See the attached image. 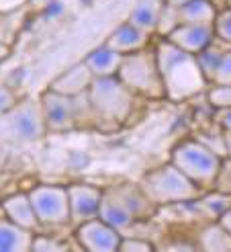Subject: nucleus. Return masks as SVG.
<instances>
[{"mask_svg": "<svg viewBox=\"0 0 231 252\" xmlns=\"http://www.w3.org/2000/svg\"><path fill=\"white\" fill-rule=\"evenodd\" d=\"M10 56V43H4V41H0V64Z\"/></svg>", "mask_w": 231, "mask_h": 252, "instance_id": "nucleus-35", "label": "nucleus"}, {"mask_svg": "<svg viewBox=\"0 0 231 252\" xmlns=\"http://www.w3.org/2000/svg\"><path fill=\"white\" fill-rule=\"evenodd\" d=\"M225 142H227V156L231 158V131H225Z\"/></svg>", "mask_w": 231, "mask_h": 252, "instance_id": "nucleus-37", "label": "nucleus"}, {"mask_svg": "<svg viewBox=\"0 0 231 252\" xmlns=\"http://www.w3.org/2000/svg\"><path fill=\"white\" fill-rule=\"evenodd\" d=\"M117 78L129 88L135 96L145 98H164V82L160 76L158 60L153 49H139V52L123 56Z\"/></svg>", "mask_w": 231, "mask_h": 252, "instance_id": "nucleus-5", "label": "nucleus"}, {"mask_svg": "<svg viewBox=\"0 0 231 252\" xmlns=\"http://www.w3.org/2000/svg\"><path fill=\"white\" fill-rule=\"evenodd\" d=\"M151 248H153V244L144 240V238H137V236L131 238V236H125V234H123L121 244H119V250H123V252H147Z\"/></svg>", "mask_w": 231, "mask_h": 252, "instance_id": "nucleus-27", "label": "nucleus"}, {"mask_svg": "<svg viewBox=\"0 0 231 252\" xmlns=\"http://www.w3.org/2000/svg\"><path fill=\"white\" fill-rule=\"evenodd\" d=\"M47 133H63L76 129V115H74V98L59 94L56 91H47L39 98Z\"/></svg>", "mask_w": 231, "mask_h": 252, "instance_id": "nucleus-8", "label": "nucleus"}, {"mask_svg": "<svg viewBox=\"0 0 231 252\" xmlns=\"http://www.w3.org/2000/svg\"><path fill=\"white\" fill-rule=\"evenodd\" d=\"M68 189V201H70V218L72 223H82L92 218H98L102 191L92 185H70Z\"/></svg>", "mask_w": 231, "mask_h": 252, "instance_id": "nucleus-10", "label": "nucleus"}, {"mask_svg": "<svg viewBox=\"0 0 231 252\" xmlns=\"http://www.w3.org/2000/svg\"><path fill=\"white\" fill-rule=\"evenodd\" d=\"M82 4H92V0H80Z\"/></svg>", "mask_w": 231, "mask_h": 252, "instance_id": "nucleus-39", "label": "nucleus"}, {"mask_svg": "<svg viewBox=\"0 0 231 252\" xmlns=\"http://www.w3.org/2000/svg\"><path fill=\"white\" fill-rule=\"evenodd\" d=\"M225 52H227V49L215 47V41H213L209 47H204L202 52H199V54L195 56V58H197V64H199V68H201V72H202V76L207 78L209 84H211V80H213V76H215L217 68H219L221 58H223Z\"/></svg>", "mask_w": 231, "mask_h": 252, "instance_id": "nucleus-22", "label": "nucleus"}, {"mask_svg": "<svg viewBox=\"0 0 231 252\" xmlns=\"http://www.w3.org/2000/svg\"><path fill=\"white\" fill-rule=\"evenodd\" d=\"M172 164L182 170L199 189L207 191L217 183L223 158L201 140H186L172 150Z\"/></svg>", "mask_w": 231, "mask_h": 252, "instance_id": "nucleus-4", "label": "nucleus"}, {"mask_svg": "<svg viewBox=\"0 0 231 252\" xmlns=\"http://www.w3.org/2000/svg\"><path fill=\"white\" fill-rule=\"evenodd\" d=\"M121 62H123V56L119 52H115V49H111L107 43L92 49V52L84 58V64L88 66V70L92 72L94 78L117 76V72L121 68Z\"/></svg>", "mask_w": 231, "mask_h": 252, "instance_id": "nucleus-16", "label": "nucleus"}, {"mask_svg": "<svg viewBox=\"0 0 231 252\" xmlns=\"http://www.w3.org/2000/svg\"><path fill=\"white\" fill-rule=\"evenodd\" d=\"M162 4H164V0H137L127 21L131 25H135L137 29L149 33V35L156 33Z\"/></svg>", "mask_w": 231, "mask_h": 252, "instance_id": "nucleus-18", "label": "nucleus"}, {"mask_svg": "<svg viewBox=\"0 0 231 252\" xmlns=\"http://www.w3.org/2000/svg\"><path fill=\"white\" fill-rule=\"evenodd\" d=\"M49 2H51V0H29V4H27V6H31L33 10H43Z\"/></svg>", "mask_w": 231, "mask_h": 252, "instance_id": "nucleus-34", "label": "nucleus"}, {"mask_svg": "<svg viewBox=\"0 0 231 252\" xmlns=\"http://www.w3.org/2000/svg\"><path fill=\"white\" fill-rule=\"evenodd\" d=\"M123 234L117 232L100 218H92L88 221L78 223L76 228V240L78 244L90 252H115L119 250Z\"/></svg>", "mask_w": 231, "mask_h": 252, "instance_id": "nucleus-9", "label": "nucleus"}, {"mask_svg": "<svg viewBox=\"0 0 231 252\" xmlns=\"http://www.w3.org/2000/svg\"><path fill=\"white\" fill-rule=\"evenodd\" d=\"M111 191L123 201V203L127 205V209H129L137 220L147 218L149 213H151V207H156V205H153L151 201L144 195V191H141L139 187H135V185H121V187L111 189Z\"/></svg>", "mask_w": 231, "mask_h": 252, "instance_id": "nucleus-19", "label": "nucleus"}, {"mask_svg": "<svg viewBox=\"0 0 231 252\" xmlns=\"http://www.w3.org/2000/svg\"><path fill=\"white\" fill-rule=\"evenodd\" d=\"M2 213H4V218H8L12 223H17L23 230H29L33 234L43 230L39 220L35 216L29 193H17V195L6 197L2 201Z\"/></svg>", "mask_w": 231, "mask_h": 252, "instance_id": "nucleus-13", "label": "nucleus"}, {"mask_svg": "<svg viewBox=\"0 0 231 252\" xmlns=\"http://www.w3.org/2000/svg\"><path fill=\"white\" fill-rule=\"evenodd\" d=\"M178 49L186 54L197 56L204 47H209L215 41L213 25H192V23H180L174 31H170L164 37Z\"/></svg>", "mask_w": 231, "mask_h": 252, "instance_id": "nucleus-11", "label": "nucleus"}, {"mask_svg": "<svg viewBox=\"0 0 231 252\" xmlns=\"http://www.w3.org/2000/svg\"><path fill=\"white\" fill-rule=\"evenodd\" d=\"M211 84H231V47L223 54L221 64L217 68Z\"/></svg>", "mask_w": 231, "mask_h": 252, "instance_id": "nucleus-26", "label": "nucleus"}, {"mask_svg": "<svg viewBox=\"0 0 231 252\" xmlns=\"http://www.w3.org/2000/svg\"><path fill=\"white\" fill-rule=\"evenodd\" d=\"M139 189L156 207L158 205H182L186 201H192L202 195V189H199L172 162L147 172L141 179Z\"/></svg>", "mask_w": 231, "mask_h": 252, "instance_id": "nucleus-2", "label": "nucleus"}, {"mask_svg": "<svg viewBox=\"0 0 231 252\" xmlns=\"http://www.w3.org/2000/svg\"><path fill=\"white\" fill-rule=\"evenodd\" d=\"M217 221H219V223L223 225V228H225V230H227V232L231 234V205L227 207V211H225L223 216H221L219 220H217Z\"/></svg>", "mask_w": 231, "mask_h": 252, "instance_id": "nucleus-33", "label": "nucleus"}, {"mask_svg": "<svg viewBox=\"0 0 231 252\" xmlns=\"http://www.w3.org/2000/svg\"><path fill=\"white\" fill-rule=\"evenodd\" d=\"M147 43H149V33L137 29L135 25H131L129 21L119 25L107 39V45L111 49H115V52H119L121 56L139 52V49H145Z\"/></svg>", "mask_w": 231, "mask_h": 252, "instance_id": "nucleus-15", "label": "nucleus"}, {"mask_svg": "<svg viewBox=\"0 0 231 252\" xmlns=\"http://www.w3.org/2000/svg\"><path fill=\"white\" fill-rule=\"evenodd\" d=\"M15 105H17V96L12 93V88L8 84H0V113L4 115Z\"/></svg>", "mask_w": 231, "mask_h": 252, "instance_id": "nucleus-29", "label": "nucleus"}, {"mask_svg": "<svg viewBox=\"0 0 231 252\" xmlns=\"http://www.w3.org/2000/svg\"><path fill=\"white\" fill-rule=\"evenodd\" d=\"M213 31H215L217 41L231 47V6L217 12L215 23H213Z\"/></svg>", "mask_w": 231, "mask_h": 252, "instance_id": "nucleus-23", "label": "nucleus"}, {"mask_svg": "<svg viewBox=\"0 0 231 252\" xmlns=\"http://www.w3.org/2000/svg\"><path fill=\"white\" fill-rule=\"evenodd\" d=\"M92 80H94V76H92V72L88 70V66L84 62H78V64H74L63 74H59V76L49 84V88L59 94H66V96H78V94L88 93Z\"/></svg>", "mask_w": 231, "mask_h": 252, "instance_id": "nucleus-14", "label": "nucleus"}, {"mask_svg": "<svg viewBox=\"0 0 231 252\" xmlns=\"http://www.w3.org/2000/svg\"><path fill=\"white\" fill-rule=\"evenodd\" d=\"M166 4H170V6H174V8H180V6H184L186 2H190V0H164Z\"/></svg>", "mask_w": 231, "mask_h": 252, "instance_id": "nucleus-36", "label": "nucleus"}, {"mask_svg": "<svg viewBox=\"0 0 231 252\" xmlns=\"http://www.w3.org/2000/svg\"><path fill=\"white\" fill-rule=\"evenodd\" d=\"M4 160H6V152L0 148V170H2V166H4Z\"/></svg>", "mask_w": 231, "mask_h": 252, "instance_id": "nucleus-38", "label": "nucleus"}, {"mask_svg": "<svg viewBox=\"0 0 231 252\" xmlns=\"http://www.w3.org/2000/svg\"><path fill=\"white\" fill-rule=\"evenodd\" d=\"M27 4L29 0H0V15H10V12H17Z\"/></svg>", "mask_w": 231, "mask_h": 252, "instance_id": "nucleus-30", "label": "nucleus"}, {"mask_svg": "<svg viewBox=\"0 0 231 252\" xmlns=\"http://www.w3.org/2000/svg\"><path fill=\"white\" fill-rule=\"evenodd\" d=\"M217 12L219 10H217L213 0H190V2L178 8V19H180V23L213 25Z\"/></svg>", "mask_w": 231, "mask_h": 252, "instance_id": "nucleus-20", "label": "nucleus"}, {"mask_svg": "<svg viewBox=\"0 0 231 252\" xmlns=\"http://www.w3.org/2000/svg\"><path fill=\"white\" fill-rule=\"evenodd\" d=\"M98 218L102 221H107L111 228H115L121 234H127L133 225L137 223V218L127 209V205L115 195L111 189L102 191V201H100V209H98Z\"/></svg>", "mask_w": 231, "mask_h": 252, "instance_id": "nucleus-12", "label": "nucleus"}, {"mask_svg": "<svg viewBox=\"0 0 231 252\" xmlns=\"http://www.w3.org/2000/svg\"><path fill=\"white\" fill-rule=\"evenodd\" d=\"M153 52H156L160 76L164 82V94L168 98L186 100L209 86L192 54L178 49L168 39H162Z\"/></svg>", "mask_w": 231, "mask_h": 252, "instance_id": "nucleus-1", "label": "nucleus"}, {"mask_svg": "<svg viewBox=\"0 0 231 252\" xmlns=\"http://www.w3.org/2000/svg\"><path fill=\"white\" fill-rule=\"evenodd\" d=\"M29 199L33 203L35 216L39 220L41 228H61L72 223L70 218V201L68 189L58 185H39L29 191Z\"/></svg>", "mask_w": 231, "mask_h": 252, "instance_id": "nucleus-7", "label": "nucleus"}, {"mask_svg": "<svg viewBox=\"0 0 231 252\" xmlns=\"http://www.w3.org/2000/svg\"><path fill=\"white\" fill-rule=\"evenodd\" d=\"M33 232L19 228L8 218H0V252H27L33 244Z\"/></svg>", "mask_w": 231, "mask_h": 252, "instance_id": "nucleus-17", "label": "nucleus"}, {"mask_svg": "<svg viewBox=\"0 0 231 252\" xmlns=\"http://www.w3.org/2000/svg\"><path fill=\"white\" fill-rule=\"evenodd\" d=\"M178 25H180V19H178V8L170 6V4H162V10H160V19H158V27H156V33H160L162 37H166L170 31H174Z\"/></svg>", "mask_w": 231, "mask_h": 252, "instance_id": "nucleus-24", "label": "nucleus"}, {"mask_svg": "<svg viewBox=\"0 0 231 252\" xmlns=\"http://www.w3.org/2000/svg\"><path fill=\"white\" fill-rule=\"evenodd\" d=\"M43 12H45V17H47V19H56V17H59L61 12H63L61 0H51V2L43 8Z\"/></svg>", "mask_w": 231, "mask_h": 252, "instance_id": "nucleus-32", "label": "nucleus"}, {"mask_svg": "<svg viewBox=\"0 0 231 252\" xmlns=\"http://www.w3.org/2000/svg\"><path fill=\"white\" fill-rule=\"evenodd\" d=\"M209 105L215 109H229L231 107V84H211L207 91Z\"/></svg>", "mask_w": 231, "mask_h": 252, "instance_id": "nucleus-25", "label": "nucleus"}, {"mask_svg": "<svg viewBox=\"0 0 231 252\" xmlns=\"http://www.w3.org/2000/svg\"><path fill=\"white\" fill-rule=\"evenodd\" d=\"M0 121H4V131L10 140L21 144H33L39 142L47 133L43 111L39 100H23L15 105L8 113H4Z\"/></svg>", "mask_w": 231, "mask_h": 252, "instance_id": "nucleus-6", "label": "nucleus"}, {"mask_svg": "<svg viewBox=\"0 0 231 252\" xmlns=\"http://www.w3.org/2000/svg\"><path fill=\"white\" fill-rule=\"evenodd\" d=\"M215 121L223 131H231V107L229 109H217Z\"/></svg>", "mask_w": 231, "mask_h": 252, "instance_id": "nucleus-31", "label": "nucleus"}, {"mask_svg": "<svg viewBox=\"0 0 231 252\" xmlns=\"http://www.w3.org/2000/svg\"><path fill=\"white\" fill-rule=\"evenodd\" d=\"M88 100L94 111V125L109 123L115 127L131 115L135 94L117 76L94 78L88 88Z\"/></svg>", "mask_w": 231, "mask_h": 252, "instance_id": "nucleus-3", "label": "nucleus"}, {"mask_svg": "<svg viewBox=\"0 0 231 252\" xmlns=\"http://www.w3.org/2000/svg\"><path fill=\"white\" fill-rule=\"evenodd\" d=\"M199 244L204 250H231V234L217 221L201 232Z\"/></svg>", "mask_w": 231, "mask_h": 252, "instance_id": "nucleus-21", "label": "nucleus"}, {"mask_svg": "<svg viewBox=\"0 0 231 252\" xmlns=\"http://www.w3.org/2000/svg\"><path fill=\"white\" fill-rule=\"evenodd\" d=\"M68 248L66 242H58V240H51V238L47 236H41L39 232H37L33 236V244H31V250H63Z\"/></svg>", "mask_w": 231, "mask_h": 252, "instance_id": "nucleus-28", "label": "nucleus"}]
</instances>
